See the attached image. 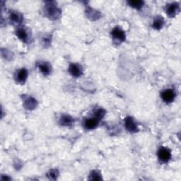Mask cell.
<instances>
[{
	"mask_svg": "<svg viewBox=\"0 0 181 181\" xmlns=\"http://www.w3.org/2000/svg\"><path fill=\"white\" fill-rule=\"evenodd\" d=\"M48 5L46 6V12L48 17L52 19H56L60 14V10L58 9L53 2H48Z\"/></svg>",
	"mask_w": 181,
	"mask_h": 181,
	"instance_id": "6da1fadb",
	"label": "cell"
},
{
	"mask_svg": "<svg viewBox=\"0 0 181 181\" xmlns=\"http://www.w3.org/2000/svg\"><path fill=\"white\" fill-rule=\"evenodd\" d=\"M158 156L161 161H163V162H167V161H169L170 159H171V154L169 149H168L166 148L162 147L159 151Z\"/></svg>",
	"mask_w": 181,
	"mask_h": 181,
	"instance_id": "7a4b0ae2",
	"label": "cell"
},
{
	"mask_svg": "<svg viewBox=\"0 0 181 181\" xmlns=\"http://www.w3.org/2000/svg\"><path fill=\"white\" fill-rule=\"evenodd\" d=\"M69 71L70 74L72 76H75V77H79V76H80L83 74V69L82 66L77 65V64H72L69 66Z\"/></svg>",
	"mask_w": 181,
	"mask_h": 181,
	"instance_id": "3957f363",
	"label": "cell"
},
{
	"mask_svg": "<svg viewBox=\"0 0 181 181\" xmlns=\"http://www.w3.org/2000/svg\"><path fill=\"white\" fill-rule=\"evenodd\" d=\"M125 125L126 129L130 132H136L138 131V128L133 119L130 117H127L125 120Z\"/></svg>",
	"mask_w": 181,
	"mask_h": 181,
	"instance_id": "277c9868",
	"label": "cell"
},
{
	"mask_svg": "<svg viewBox=\"0 0 181 181\" xmlns=\"http://www.w3.org/2000/svg\"><path fill=\"white\" fill-rule=\"evenodd\" d=\"M161 98L166 103H171L175 99V93L171 89H167L161 93Z\"/></svg>",
	"mask_w": 181,
	"mask_h": 181,
	"instance_id": "5b68a950",
	"label": "cell"
},
{
	"mask_svg": "<svg viewBox=\"0 0 181 181\" xmlns=\"http://www.w3.org/2000/svg\"><path fill=\"white\" fill-rule=\"evenodd\" d=\"M112 35L113 36L114 38H116V39L121 40V41H124L125 40V32L118 27L115 28L112 30Z\"/></svg>",
	"mask_w": 181,
	"mask_h": 181,
	"instance_id": "8992f818",
	"label": "cell"
},
{
	"mask_svg": "<svg viewBox=\"0 0 181 181\" xmlns=\"http://www.w3.org/2000/svg\"><path fill=\"white\" fill-rule=\"evenodd\" d=\"M99 122V119L96 118L94 116V118L87 119V120L85 121V127H86V128L89 129H95L96 127L98 126Z\"/></svg>",
	"mask_w": 181,
	"mask_h": 181,
	"instance_id": "52a82bcc",
	"label": "cell"
},
{
	"mask_svg": "<svg viewBox=\"0 0 181 181\" xmlns=\"http://www.w3.org/2000/svg\"><path fill=\"white\" fill-rule=\"evenodd\" d=\"M178 11H179V5L177 3H173L171 4L170 5L168 6L166 9V13L167 14L169 15V16L173 17L175 16Z\"/></svg>",
	"mask_w": 181,
	"mask_h": 181,
	"instance_id": "ba28073f",
	"label": "cell"
},
{
	"mask_svg": "<svg viewBox=\"0 0 181 181\" xmlns=\"http://www.w3.org/2000/svg\"><path fill=\"white\" fill-rule=\"evenodd\" d=\"M24 106L26 109L33 110L37 106V101L32 97H28L24 101Z\"/></svg>",
	"mask_w": 181,
	"mask_h": 181,
	"instance_id": "9c48e42d",
	"label": "cell"
},
{
	"mask_svg": "<svg viewBox=\"0 0 181 181\" xmlns=\"http://www.w3.org/2000/svg\"><path fill=\"white\" fill-rule=\"evenodd\" d=\"M28 76V72L25 69H22L18 72L17 74V79L19 82L23 83L26 80V78Z\"/></svg>",
	"mask_w": 181,
	"mask_h": 181,
	"instance_id": "30bf717a",
	"label": "cell"
},
{
	"mask_svg": "<svg viewBox=\"0 0 181 181\" xmlns=\"http://www.w3.org/2000/svg\"><path fill=\"white\" fill-rule=\"evenodd\" d=\"M72 122H73V118L71 116H67V115L62 116L60 119V124L62 125H63V126H69Z\"/></svg>",
	"mask_w": 181,
	"mask_h": 181,
	"instance_id": "8fae6325",
	"label": "cell"
},
{
	"mask_svg": "<svg viewBox=\"0 0 181 181\" xmlns=\"http://www.w3.org/2000/svg\"><path fill=\"white\" fill-rule=\"evenodd\" d=\"M10 19L13 22L16 23H20L23 21V16L19 13L12 12L10 14Z\"/></svg>",
	"mask_w": 181,
	"mask_h": 181,
	"instance_id": "7c38bea8",
	"label": "cell"
},
{
	"mask_svg": "<svg viewBox=\"0 0 181 181\" xmlns=\"http://www.w3.org/2000/svg\"><path fill=\"white\" fill-rule=\"evenodd\" d=\"M16 35L23 42H26L28 39V34L26 31L23 28H18L16 31Z\"/></svg>",
	"mask_w": 181,
	"mask_h": 181,
	"instance_id": "4fadbf2b",
	"label": "cell"
},
{
	"mask_svg": "<svg viewBox=\"0 0 181 181\" xmlns=\"http://www.w3.org/2000/svg\"><path fill=\"white\" fill-rule=\"evenodd\" d=\"M128 4L132 7L137 8V9H140L144 5V2L141 0H134V1H129Z\"/></svg>",
	"mask_w": 181,
	"mask_h": 181,
	"instance_id": "5bb4252c",
	"label": "cell"
},
{
	"mask_svg": "<svg viewBox=\"0 0 181 181\" xmlns=\"http://www.w3.org/2000/svg\"><path fill=\"white\" fill-rule=\"evenodd\" d=\"M163 24H164V21H163L162 17L159 16L156 19V20L154 21V23H153L152 26L154 27L155 29L159 30V29H161V28L163 27Z\"/></svg>",
	"mask_w": 181,
	"mask_h": 181,
	"instance_id": "9a60e30c",
	"label": "cell"
},
{
	"mask_svg": "<svg viewBox=\"0 0 181 181\" xmlns=\"http://www.w3.org/2000/svg\"><path fill=\"white\" fill-rule=\"evenodd\" d=\"M39 69H40L42 73H43L45 75H48L50 72V67L48 64L42 63L39 65Z\"/></svg>",
	"mask_w": 181,
	"mask_h": 181,
	"instance_id": "2e32d148",
	"label": "cell"
},
{
	"mask_svg": "<svg viewBox=\"0 0 181 181\" xmlns=\"http://www.w3.org/2000/svg\"><path fill=\"white\" fill-rule=\"evenodd\" d=\"M86 12H87V16L91 19H93V18H94V19L97 18V17H99L100 15V14L97 12V11H93V9H91V8H89V10H87Z\"/></svg>",
	"mask_w": 181,
	"mask_h": 181,
	"instance_id": "e0dca14e",
	"label": "cell"
},
{
	"mask_svg": "<svg viewBox=\"0 0 181 181\" xmlns=\"http://www.w3.org/2000/svg\"><path fill=\"white\" fill-rule=\"evenodd\" d=\"M59 175L58 171L57 170H50L49 171V173H48V177L49 178V179L50 180H56L57 176Z\"/></svg>",
	"mask_w": 181,
	"mask_h": 181,
	"instance_id": "ac0fdd59",
	"label": "cell"
},
{
	"mask_svg": "<svg viewBox=\"0 0 181 181\" xmlns=\"http://www.w3.org/2000/svg\"><path fill=\"white\" fill-rule=\"evenodd\" d=\"M89 179L93 180H100L102 179V178L96 171H92L90 174V176H89Z\"/></svg>",
	"mask_w": 181,
	"mask_h": 181,
	"instance_id": "d6986e66",
	"label": "cell"
},
{
	"mask_svg": "<svg viewBox=\"0 0 181 181\" xmlns=\"http://www.w3.org/2000/svg\"><path fill=\"white\" fill-rule=\"evenodd\" d=\"M104 115H105V110L103 109H99L96 112L95 117L100 120L104 116Z\"/></svg>",
	"mask_w": 181,
	"mask_h": 181,
	"instance_id": "ffe728a7",
	"label": "cell"
}]
</instances>
